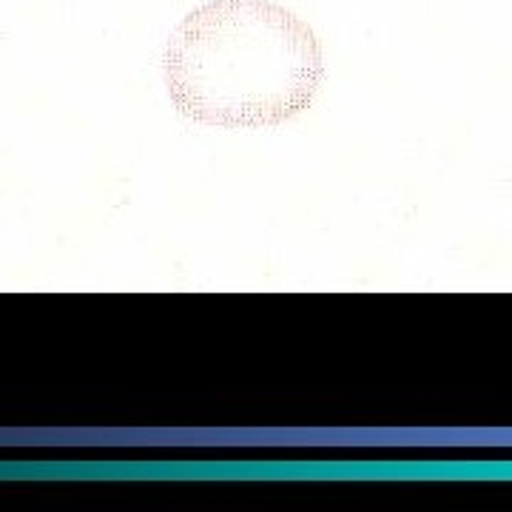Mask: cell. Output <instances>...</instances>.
Listing matches in <instances>:
<instances>
[{
    "instance_id": "cell-1",
    "label": "cell",
    "mask_w": 512,
    "mask_h": 512,
    "mask_svg": "<svg viewBox=\"0 0 512 512\" xmlns=\"http://www.w3.org/2000/svg\"><path fill=\"white\" fill-rule=\"evenodd\" d=\"M163 74L188 120L271 128L311 109L325 52L311 26L274 0H211L171 32Z\"/></svg>"
}]
</instances>
